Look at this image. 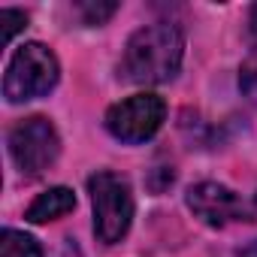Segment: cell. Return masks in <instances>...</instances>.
<instances>
[{"label": "cell", "instance_id": "1", "mask_svg": "<svg viewBox=\"0 0 257 257\" xmlns=\"http://www.w3.org/2000/svg\"><path fill=\"white\" fill-rule=\"evenodd\" d=\"M185 58V37L176 25L158 22L140 28L124 46L121 55V79L134 85H161L170 82Z\"/></svg>", "mask_w": 257, "mask_h": 257}, {"label": "cell", "instance_id": "2", "mask_svg": "<svg viewBox=\"0 0 257 257\" xmlns=\"http://www.w3.org/2000/svg\"><path fill=\"white\" fill-rule=\"evenodd\" d=\"M88 194H91V206H94L97 239L106 245L121 242L134 221V194H131L127 179L100 170L88 179Z\"/></svg>", "mask_w": 257, "mask_h": 257}, {"label": "cell", "instance_id": "3", "mask_svg": "<svg viewBox=\"0 0 257 257\" xmlns=\"http://www.w3.org/2000/svg\"><path fill=\"white\" fill-rule=\"evenodd\" d=\"M58 76H61V67H58L55 52L46 49L43 43H28L13 55V61L7 67L4 97L10 103H25V100L43 97L58 85Z\"/></svg>", "mask_w": 257, "mask_h": 257}, {"label": "cell", "instance_id": "4", "mask_svg": "<svg viewBox=\"0 0 257 257\" xmlns=\"http://www.w3.org/2000/svg\"><path fill=\"white\" fill-rule=\"evenodd\" d=\"M10 155L25 176H43L61 155V137L55 124L43 115L25 118L10 134Z\"/></svg>", "mask_w": 257, "mask_h": 257}, {"label": "cell", "instance_id": "5", "mask_svg": "<svg viewBox=\"0 0 257 257\" xmlns=\"http://www.w3.org/2000/svg\"><path fill=\"white\" fill-rule=\"evenodd\" d=\"M164 118H167V103L158 94H134L106 112V131L118 143L137 146L161 131Z\"/></svg>", "mask_w": 257, "mask_h": 257}, {"label": "cell", "instance_id": "6", "mask_svg": "<svg viewBox=\"0 0 257 257\" xmlns=\"http://www.w3.org/2000/svg\"><path fill=\"white\" fill-rule=\"evenodd\" d=\"M188 209L209 227H227L233 221H248V209L239 194L218 182H200L188 191Z\"/></svg>", "mask_w": 257, "mask_h": 257}, {"label": "cell", "instance_id": "7", "mask_svg": "<svg viewBox=\"0 0 257 257\" xmlns=\"http://www.w3.org/2000/svg\"><path fill=\"white\" fill-rule=\"evenodd\" d=\"M73 209H76V194H73L70 188L58 185V188H49L46 194H40V197L28 206V215H25V218H28L31 224H46V221H55V218L73 212Z\"/></svg>", "mask_w": 257, "mask_h": 257}, {"label": "cell", "instance_id": "8", "mask_svg": "<svg viewBox=\"0 0 257 257\" xmlns=\"http://www.w3.org/2000/svg\"><path fill=\"white\" fill-rule=\"evenodd\" d=\"M0 257H43V248L34 236L22 230H4L0 236Z\"/></svg>", "mask_w": 257, "mask_h": 257}, {"label": "cell", "instance_id": "9", "mask_svg": "<svg viewBox=\"0 0 257 257\" xmlns=\"http://www.w3.org/2000/svg\"><path fill=\"white\" fill-rule=\"evenodd\" d=\"M239 88H242V94L248 100L257 103V52L242 64V70H239Z\"/></svg>", "mask_w": 257, "mask_h": 257}, {"label": "cell", "instance_id": "10", "mask_svg": "<svg viewBox=\"0 0 257 257\" xmlns=\"http://www.w3.org/2000/svg\"><path fill=\"white\" fill-rule=\"evenodd\" d=\"M0 25H4V43L10 46L13 37H16L22 28H28V16L19 13V10H4V13H0Z\"/></svg>", "mask_w": 257, "mask_h": 257}, {"label": "cell", "instance_id": "11", "mask_svg": "<svg viewBox=\"0 0 257 257\" xmlns=\"http://www.w3.org/2000/svg\"><path fill=\"white\" fill-rule=\"evenodd\" d=\"M79 10L88 25H103L106 19H112L118 13V4H79Z\"/></svg>", "mask_w": 257, "mask_h": 257}, {"label": "cell", "instance_id": "12", "mask_svg": "<svg viewBox=\"0 0 257 257\" xmlns=\"http://www.w3.org/2000/svg\"><path fill=\"white\" fill-rule=\"evenodd\" d=\"M236 257H257V239L248 242V245H242V248L236 251Z\"/></svg>", "mask_w": 257, "mask_h": 257}, {"label": "cell", "instance_id": "13", "mask_svg": "<svg viewBox=\"0 0 257 257\" xmlns=\"http://www.w3.org/2000/svg\"><path fill=\"white\" fill-rule=\"evenodd\" d=\"M251 31L257 34V7H251Z\"/></svg>", "mask_w": 257, "mask_h": 257}]
</instances>
